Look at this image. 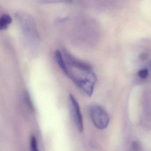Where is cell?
Returning <instances> with one entry per match:
<instances>
[{
    "mask_svg": "<svg viewBox=\"0 0 151 151\" xmlns=\"http://www.w3.org/2000/svg\"><path fill=\"white\" fill-rule=\"evenodd\" d=\"M36 2L39 4H54L59 3H70L73 1V0H35Z\"/></svg>",
    "mask_w": 151,
    "mask_h": 151,
    "instance_id": "obj_6",
    "label": "cell"
},
{
    "mask_svg": "<svg viewBox=\"0 0 151 151\" xmlns=\"http://www.w3.org/2000/svg\"><path fill=\"white\" fill-rule=\"evenodd\" d=\"M30 145L31 151H40L38 149L37 139L34 136H32L30 138Z\"/></svg>",
    "mask_w": 151,
    "mask_h": 151,
    "instance_id": "obj_7",
    "label": "cell"
},
{
    "mask_svg": "<svg viewBox=\"0 0 151 151\" xmlns=\"http://www.w3.org/2000/svg\"><path fill=\"white\" fill-rule=\"evenodd\" d=\"M66 20H67V18H64L58 19L56 22H58V23H62V22H64V21H66Z\"/></svg>",
    "mask_w": 151,
    "mask_h": 151,
    "instance_id": "obj_9",
    "label": "cell"
},
{
    "mask_svg": "<svg viewBox=\"0 0 151 151\" xmlns=\"http://www.w3.org/2000/svg\"><path fill=\"white\" fill-rule=\"evenodd\" d=\"M69 108L71 116L77 130L80 132L84 129L83 119L79 103L72 94L69 96Z\"/></svg>",
    "mask_w": 151,
    "mask_h": 151,
    "instance_id": "obj_4",
    "label": "cell"
},
{
    "mask_svg": "<svg viewBox=\"0 0 151 151\" xmlns=\"http://www.w3.org/2000/svg\"><path fill=\"white\" fill-rule=\"evenodd\" d=\"M59 68L82 92L88 96H92L97 81L92 68L89 70L77 69L69 66L66 62Z\"/></svg>",
    "mask_w": 151,
    "mask_h": 151,
    "instance_id": "obj_1",
    "label": "cell"
},
{
    "mask_svg": "<svg viewBox=\"0 0 151 151\" xmlns=\"http://www.w3.org/2000/svg\"><path fill=\"white\" fill-rule=\"evenodd\" d=\"M16 17L26 39L32 42H36L38 39V34L33 19L29 14L23 12H17Z\"/></svg>",
    "mask_w": 151,
    "mask_h": 151,
    "instance_id": "obj_2",
    "label": "cell"
},
{
    "mask_svg": "<svg viewBox=\"0 0 151 151\" xmlns=\"http://www.w3.org/2000/svg\"><path fill=\"white\" fill-rule=\"evenodd\" d=\"M137 75L142 79H146L149 75V71L147 69H141L138 71Z\"/></svg>",
    "mask_w": 151,
    "mask_h": 151,
    "instance_id": "obj_8",
    "label": "cell"
},
{
    "mask_svg": "<svg viewBox=\"0 0 151 151\" xmlns=\"http://www.w3.org/2000/svg\"><path fill=\"white\" fill-rule=\"evenodd\" d=\"M90 114L95 127L100 130L107 127L110 122L109 115L106 111L100 106L93 105L90 108Z\"/></svg>",
    "mask_w": 151,
    "mask_h": 151,
    "instance_id": "obj_3",
    "label": "cell"
},
{
    "mask_svg": "<svg viewBox=\"0 0 151 151\" xmlns=\"http://www.w3.org/2000/svg\"><path fill=\"white\" fill-rule=\"evenodd\" d=\"M12 22V19L9 15L3 14L0 18V30H4L8 28Z\"/></svg>",
    "mask_w": 151,
    "mask_h": 151,
    "instance_id": "obj_5",
    "label": "cell"
}]
</instances>
